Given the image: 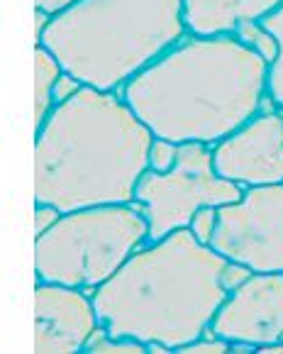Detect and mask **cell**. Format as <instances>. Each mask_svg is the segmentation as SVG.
Here are the masks:
<instances>
[{
  "mask_svg": "<svg viewBox=\"0 0 283 354\" xmlns=\"http://www.w3.org/2000/svg\"><path fill=\"white\" fill-rule=\"evenodd\" d=\"M230 259L181 227L139 247L93 293L100 328L166 352L210 333L215 313L230 296Z\"/></svg>",
  "mask_w": 283,
  "mask_h": 354,
  "instance_id": "obj_3",
  "label": "cell"
},
{
  "mask_svg": "<svg viewBox=\"0 0 283 354\" xmlns=\"http://www.w3.org/2000/svg\"><path fill=\"white\" fill-rule=\"evenodd\" d=\"M262 25L278 42V57L269 64V100L283 110V3L264 17Z\"/></svg>",
  "mask_w": 283,
  "mask_h": 354,
  "instance_id": "obj_13",
  "label": "cell"
},
{
  "mask_svg": "<svg viewBox=\"0 0 283 354\" xmlns=\"http://www.w3.org/2000/svg\"><path fill=\"white\" fill-rule=\"evenodd\" d=\"M176 156H179V145L176 142L154 137L152 149H149V169H154V171H168L176 164Z\"/></svg>",
  "mask_w": 283,
  "mask_h": 354,
  "instance_id": "obj_15",
  "label": "cell"
},
{
  "mask_svg": "<svg viewBox=\"0 0 283 354\" xmlns=\"http://www.w3.org/2000/svg\"><path fill=\"white\" fill-rule=\"evenodd\" d=\"M283 0H184L188 35H237L249 22H262Z\"/></svg>",
  "mask_w": 283,
  "mask_h": 354,
  "instance_id": "obj_11",
  "label": "cell"
},
{
  "mask_svg": "<svg viewBox=\"0 0 283 354\" xmlns=\"http://www.w3.org/2000/svg\"><path fill=\"white\" fill-rule=\"evenodd\" d=\"M220 176L240 186L283 183V113L262 110L213 147Z\"/></svg>",
  "mask_w": 283,
  "mask_h": 354,
  "instance_id": "obj_9",
  "label": "cell"
},
{
  "mask_svg": "<svg viewBox=\"0 0 283 354\" xmlns=\"http://www.w3.org/2000/svg\"><path fill=\"white\" fill-rule=\"evenodd\" d=\"M210 247L252 271L283 274V183L249 186L240 201L220 205Z\"/></svg>",
  "mask_w": 283,
  "mask_h": 354,
  "instance_id": "obj_7",
  "label": "cell"
},
{
  "mask_svg": "<svg viewBox=\"0 0 283 354\" xmlns=\"http://www.w3.org/2000/svg\"><path fill=\"white\" fill-rule=\"evenodd\" d=\"M186 32L184 0H76L49 17L37 44L81 86L117 91Z\"/></svg>",
  "mask_w": 283,
  "mask_h": 354,
  "instance_id": "obj_4",
  "label": "cell"
},
{
  "mask_svg": "<svg viewBox=\"0 0 283 354\" xmlns=\"http://www.w3.org/2000/svg\"><path fill=\"white\" fill-rule=\"evenodd\" d=\"M227 349H232L230 342H225V339L215 337L213 333H208V337H198L195 342L186 344L181 352H227Z\"/></svg>",
  "mask_w": 283,
  "mask_h": 354,
  "instance_id": "obj_17",
  "label": "cell"
},
{
  "mask_svg": "<svg viewBox=\"0 0 283 354\" xmlns=\"http://www.w3.org/2000/svg\"><path fill=\"white\" fill-rule=\"evenodd\" d=\"M188 227L200 242L210 245V240H213V234H215V227H217V208L215 205H203V208L193 215Z\"/></svg>",
  "mask_w": 283,
  "mask_h": 354,
  "instance_id": "obj_16",
  "label": "cell"
},
{
  "mask_svg": "<svg viewBox=\"0 0 283 354\" xmlns=\"http://www.w3.org/2000/svg\"><path fill=\"white\" fill-rule=\"evenodd\" d=\"M147 240V218L135 203L68 210L37 234L35 274L37 281L98 288Z\"/></svg>",
  "mask_w": 283,
  "mask_h": 354,
  "instance_id": "obj_5",
  "label": "cell"
},
{
  "mask_svg": "<svg viewBox=\"0 0 283 354\" xmlns=\"http://www.w3.org/2000/svg\"><path fill=\"white\" fill-rule=\"evenodd\" d=\"M210 333L232 349H264L283 344V274L252 271L232 288L215 313Z\"/></svg>",
  "mask_w": 283,
  "mask_h": 354,
  "instance_id": "obj_8",
  "label": "cell"
},
{
  "mask_svg": "<svg viewBox=\"0 0 283 354\" xmlns=\"http://www.w3.org/2000/svg\"><path fill=\"white\" fill-rule=\"evenodd\" d=\"M237 37L244 39L246 44H252L269 64L278 57V42L273 39V35L262 25V22H249V25L240 27V30H237Z\"/></svg>",
  "mask_w": 283,
  "mask_h": 354,
  "instance_id": "obj_14",
  "label": "cell"
},
{
  "mask_svg": "<svg viewBox=\"0 0 283 354\" xmlns=\"http://www.w3.org/2000/svg\"><path fill=\"white\" fill-rule=\"evenodd\" d=\"M154 137L215 147L262 113L269 62L237 35H191L122 88Z\"/></svg>",
  "mask_w": 283,
  "mask_h": 354,
  "instance_id": "obj_1",
  "label": "cell"
},
{
  "mask_svg": "<svg viewBox=\"0 0 283 354\" xmlns=\"http://www.w3.org/2000/svg\"><path fill=\"white\" fill-rule=\"evenodd\" d=\"M61 73L64 68L54 59V54L37 44L35 49V130L47 120L57 105V84Z\"/></svg>",
  "mask_w": 283,
  "mask_h": 354,
  "instance_id": "obj_12",
  "label": "cell"
},
{
  "mask_svg": "<svg viewBox=\"0 0 283 354\" xmlns=\"http://www.w3.org/2000/svg\"><path fill=\"white\" fill-rule=\"evenodd\" d=\"M59 215H61V210L54 208V205L37 203V208H35V232L42 234L44 230H49L59 220Z\"/></svg>",
  "mask_w": 283,
  "mask_h": 354,
  "instance_id": "obj_18",
  "label": "cell"
},
{
  "mask_svg": "<svg viewBox=\"0 0 283 354\" xmlns=\"http://www.w3.org/2000/svg\"><path fill=\"white\" fill-rule=\"evenodd\" d=\"M35 203L61 213L135 203L154 132L125 95L81 86L35 130Z\"/></svg>",
  "mask_w": 283,
  "mask_h": 354,
  "instance_id": "obj_2",
  "label": "cell"
},
{
  "mask_svg": "<svg viewBox=\"0 0 283 354\" xmlns=\"http://www.w3.org/2000/svg\"><path fill=\"white\" fill-rule=\"evenodd\" d=\"M242 186L220 176L213 162V147L179 145V156L168 171L147 169L135 191V203L149 225V242L188 227L203 205H227L242 198Z\"/></svg>",
  "mask_w": 283,
  "mask_h": 354,
  "instance_id": "obj_6",
  "label": "cell"
},
{
  "mask_svg": "<svg viewBox=\"0 0 283 354\" xmlns=\"http://www.w3.org/2000/svg\"><path fill=\"white\" fill-rule=\"evenodd\" d=\"M76 0H35V8L47 15H57V12L66 10L68 6H74Z\"/></svg>",
  "mask_w": 283,
  "mask_h": 354,
  "instance_id": "obj_19",
  "label": "cell"
},
{
  "mask_svg": "<svg viewBox=\"0 0 283 354\" xmlns=\"http://www.w3.org/2000/svg\"><path fill=\"white\" fill-rule=\"evenodd\" d=\"M100 328L93 298L84 288L37 281L35 286V352L71 354L88 349Z\"/></svg>",
  "mask_w": 283,
  "mask_h": 354,
  "instance_id": "obj_10",
  "label": "cell"
}]
</instances>
